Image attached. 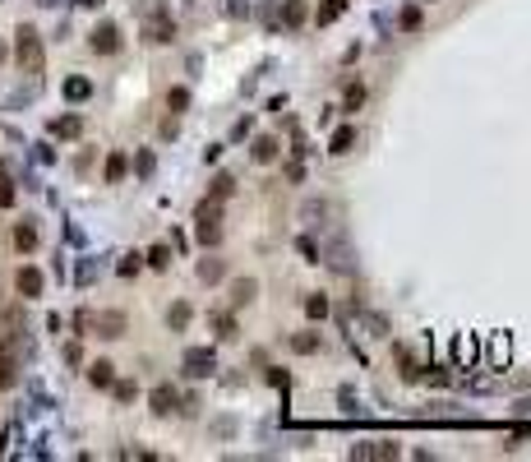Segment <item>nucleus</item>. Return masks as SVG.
Instances as JSON below:
<instances>
[{
	"mask_svg": "<svg viewBox=\"0 0 531 462\" xmlns=\"http://www.w3.org/2000/svg\"><path fill=\"white\" fill-rule=\"evenodd\" d=\"M14 55H19V65L28 70V74H42V37H37L33 28H19V33H14Z\"/></svg>",
	"mask_w": 531,
	"mask_h": 462,
	"instance_id": "nucleus-1",
	"label": "nucleus"
},
{
	"mask_svg": "<svg viewBox=\"0 0 531 462\" xmlns=\"http://www.w3.org/2000/svg\"><path fill=\"white\" fill-rule=\"evenodd\" d=\"M222 209H217V199H203V204H199V213H194V222H199V227H194V231H199V245H217L222 241Z\"/></svg>",
	"mask_w": 531,
	"mask_h": 462,
	"instance_id": "nucleus-2",
	"label": "nucleus"
},
{
	"mask_svg": "<svg viewBox=\"0 0 531 462\" xmlns=\"http://www.w3.org/2000/svg\"><path fill=\"white\" fill-rule=\"evenodd\" d=\"M79 329H93L98 338H121V333H125V315H121V310H102V315H79Z\"/></svg>",
	"mask_w": 531,
	"mask_h": 462,
	"instance_id": "nucleus-3",
	"label": "nucleus"
},
{
	"mask_svg": "<svg viewBox=\"0 0 531 462\" xmlns=\"http://www.w3.org/2000/svg\"><path fill=\"white\" fill-rule=\"evenodd\" d=\"M217 370V356L208 352V347H189L185 352V374L189 379H203V374H213Z\"/></svg>",
	"mask_w": 531,
	"mask_h": 462,
	"instance_id": "nucleus-4",
	"label": "nucleus"
},
{
	"mask_svg": "<svg viewBox=\"0 0 531 462\" xmlns=\"http://www.w3.org/2000/svg\"><path fill=\"white\" fill-rule=\"evenodd\" d=\"M14 286H19V296H23V301H33V296H42V286H46V282H42V273H37L33 264H23L19 273H14Z\"/></svg>",
	"mask_w": 531,
	"mask_h": 462,
	"instance_id": "nucleus-5",
	"label": "nucleus"
},
{
	"mask_svg": "<svg viewBox=\"0 0 531 462\" xmlns=\"http://www.w3.org/2000/svg\"><path fill=\"white\" fill-rule=\"evenodd\" d=\"M93 51H98V55L121 51V28H116V23H102L98 33H93Z\"/></svg>",
	"mask_w": 531,
	"mask_h": 462,
	"instance_id": "nucleus-6",
	"label": "nucleus"
},
{
	"mask_svg": "<svg viewBox=\"0 0 531 462\" xmlns=\"http://www.w3.org/2000/svg\"><path fill=\"white\" fill-rule=\"evenodd\" d=\"M148 402H153V416H171V411H176V388H171V384H157Z\"/></svg>",
	"mask_w": 531,
	"mask_h": 462,
	"instance_id": "nucleus-7",
	"label": "nucleus"
},
{
	"mask_svg": "<svg viewBox=\"0 0 531 462\" xmlns=\"http://www.w3.org/2000/svg\"><path fill=\"white\" fill-rule=\"evenodd\" d=\"M176 37V23L166 19V14H153L148 19V42H171Z\"/></svg>",
	"mask_w": 531,
	"mask_h": 462,
	"instance_id": "nucleus-8",
	"label": "nucleus"
},
{
	"mask_svg": "<svg viewBox=\"0 0 531 462\" xmlns=\"http://www.w3.org/2000/svg\"><path fill=\"white\" fill-rule=\"evenodd\" d=\"M351 458H398V444L393 440H375V444H361Z\"/></svg>",
	"mask_w": 531,
	"mask_h": 462,
	"instance_id": "nucleus-9",
	"label": "nucleus"
},
{
	"mask_svg": "<svg viewBox=\"0 0 531 462\" xmlns=\"http://www.w3.org/2000/svg\"><path fill=\"white\" fill-rule=\"evenodd\" d=\"M453 361H457V365H471V361H476V338H471V333H457V342H453Z\"/></svg>",
	"mask_w": 531,
	"mask_h": 462,
	"instance_id": "nucleus-10",
	"label": "nucleus"
},
{
	"mask_svg": "<svg viewBox=\"0 0 531 462\" xmlns=\"http://www.w3.org/2000/svg\"><path fill=\"white\" fill-rule=\"evenodd\" d=\"M351 148H356V125H342V130H337V134L328 139V153H337V157H342V153H351Z\"/></svg>",
	"mask_w": 531,
	"mask_h": 462,
	"instance_id": "nucleus-11",
	"label": "nucleus"
},
{
	"mask_svg": "<svg viewBox=\"0 0 531 462\" xmlns=\"http://www.w3.org/2000/svg\"><path fill=\"white\" fill-rule=\"evenodd\" d=\"M88 379L98 388H111V384H116V365H111V361H93L88 365Z\"/></svg>",
	"mask_w": 531,
	"mask_h": 462,
	"instance_id": "nucleus-12",
	"label": "nucleus"
},
{
	"mask_svg": "<svg viewBox=\"0 0 531 462\" xmlns=\"http://www.w3.org/2000/svg\"><path fill=\"white\" fill-rule=\"evenodd\" d=\"M509 356H513L509 333H495V338H490V361H495V365H509Z\"/></svg>",
	"mask_w": 531,
	"mask_h": 462,
	"instance_id": "nucleus-13",
	"label": "nucleus"
},
{
	"mask_svg": "<svg viewBox=\"0 0 531 462\" xmlns=\"http://www.w3.org/2000/svg\"><path fill=\"white\" fill-rule=\"evenodd\" d=\"M255 291H259L255 277H241V282H231V305H250V301H255Z\"/></svg>",
	"mask_w": 531,
	"mask_h": 462,
	"instance_id": "nucleus-14",
	"label": "nucleus"
},
{
	"mask_svg": "<svg viewBox=\"0 0 531 462\" xmlns=\"http://www.w3.org/2000/svg\"><path fill=\"white\" fill-rule=\"evenodd\" d=\"M51 134L55 139H74V134H83V121L79 116H60V121H51Z\"/></svg>",
	"mask_w": 531,
	"mask_h": 462,
	"instance_id": "nucleus-15",
	"label": "nucleus"
},
{
	"mask_svg": "<svg viewBox=\"0 0 531 462\" xmlns=\"http://www.w3.org/2000/svg\"><path fill=\"white\" fill-rule=\"evenodd\" d=\"M305 0H287V5H282V23H287V28H300V23H305Z\"/></svg>",
	"mask_w": 531,
	"mask_h": 462,
	"instance_id": "nucleus-16",
	"label": "nucleus"
},
{
	"mask_svg": "<svg viewBox=\"0 0 531 462\" xmlns=\"http://www.w3.org/2000/svg\"><path fill=\"white\" fill-rule=\"evenodd\" d=\"M125 171H130L125 153H111V157H107V171H102V176H107V185H116V180H125Z\"/></svg>",
	"mask_w": 531,
	"mask_h": 462,
	"instance_id": "nucleus-17",
	"label": "nucleus"
},
{
	"mask_svg": "<svg viewBox=\"0 0 531 462\" xmlns=\"http://www.w3.org/2000/svg\"><path fill=\"white\" fill-rule=\"evenodd\" d=\"M65 98L69 102H88L93 98V84H88V79H65Z\"/></svg>",
	"mask_w": 531,
	"mask_h": 462,
	"instance_id": "nucleus-18",
	"label": "nucleus"
},
{
	"mask_svg": "<svg viewBox=\"0 0 531 462\" xmlns=\"http://www.w3.org/2000/svg\"><path fill=\"white\" fill-rule=\"evenodd\" d=\"M255 162H277V139H273V134L255 139Z\"/></svg>",
	"mask_w": 531,
	"mask_h": 462,
	"instance_id": "nucleus-19",
	"label": "nucleus"
},
{
	"mask_svg": "<svg viewBox=\"0 0 531 462\" xmlns=\"http://www.w3.org/2000/svg\"><path fill=\"white\" fill-rule=\"evenodd\" d=\"M14 245H19V250H33V245H37V227L19 222V227H14Z\"/></svg>",
	"mask_w": 531,
	"mask_h": 462,
	"instance_id": "nucleus-20",
	"label": "nucleus"
},
{
	"mask_svg": "<svg viewBox=\"0 0 531 462\" xmlns=\"http://www.w3.org/2000/svg\"><path fill=\"white\" fill-rule=\"evenodd\" d=\"M222 273H227V264H222V259H203V264H199V277H203V282H222Z\"/></svg>",
	"mask_w": 531,
	"mask_h": 462,
	"instance_id": "nucleus-21",
	"label": "nucleus"
},
{
	"mask_svg": "<svg viewBox=\"0 0 531 462\" xmlns=\"http://www.w3.org/2000/svg\"><path fill=\"white\" fill-rule=\"evenodd\" d=\"M166 324H171V329H185V324H189V305H185V301H176V305L166 310Z\"/></svg>",
	"mask_w": 531,
	"mask_h": 462,
	"instance_id": "nucleus-22",
	"label": "nucleus"
},
{
	"mask_svg": "<svg viewBox=\"0 0 531 462\" xmlns=\"http://www.w3.org/2000/svg\"><path fill=\"white\" fill-rule=\"evenodd\" d=\"M291 347H296L300 356H310V352H319V338H314V333H296V338H291Z\"/></svg>",
	"mask_w": 531,
	"mask_h": 462,
	"instance_id": "nucleus-23",
	"label": "nucleus"
},
{
	"mask_svg": "<svg viewBox=\"0 0 531 462\" xmlns=\"http://www.w3.org/2000/svg\"><path fill=\"white\" fill-rule=\"evenodd\" d=\"M305 315H310V319H323V315H328V301L323 296H305Z\"/></svg>",
	"mask_w": 531,
	"mask_h": 462,
	"instance_id": "nucleus-24",
	"label": "nucleus"
},
{
	"mask_svg": "<svg viewBox=\"0 0 531 462\" xmlns=\"http://www.w3.org/2000/svg\"><path fill=\"white\" fill-rule=\"evenodd\" d=\"M148 264H153V268H166V264H171V250H166V245H153V250H148Z\"/></svg>",
	"mask_w": 531,
	"mask_h": 462,
	"instance_id": "nucleus-25",
	"label": "nucleus"
},
{
	"mask_svg": "<svg viewBox=\"0 0 531 462\" xmlns=\"http://www.w3.org/2000/svg\"><path fill=\"white\" fill-rule=\"evenodd\" d=\"M342 10H347V0H328V5L319 10V23H332V19H337Z\"/></svg>",
	"mask_w": 531,
	"mask_h": 462,
	"instance_id": "nucleus-26",
	"label": "nucleus"
},
{
	"mask_svg": "<svg viewBox=\"0 0 531 462\" xmlns=\"http://www.w3.org/2000/svg\"><path fill=\"white\" fill-rule=\"evenodd\" d=\"M231 190H236V180H231V176H217V180H213V199H227Z\"/></svg>",
	"mask_w": 531,
	"mask_h": 462,
	"instance_id": "nucleus-27",
	"label": "nucleus"
},
{
	"mask_svg": "<svg viewBox=\"0 0 531 462\" xmlns=\"http://www.w3.org/2000/svg\"><path fill=\"white\" fill-rule=\"evenodd\" d=\"M116 388V397H121V402H134V397H139V388L130 384V379H121V384H111Z\"/></svg>",
	"mask_w": 531,
	"mask_h": 462,
	"instance_id": "nucleus-28",
	"label": "nucleus"
},
{
	"mask_svg": "<svg viewBox=\"0 0 531 462\" xmlns=\"http://www.w3.org/2000/svg\"><path fill=\"white\" fill-rule=\"evenodd\" d=\"M402 28H407V33H416V28H421V10H416V5H411V10H402Z\"/></svg>",
	"mask_w": 531,
	"mask_h": 462,
	"instance_id": "nucleus-29",
	"label": "nucleus"
},
{
	"mask_svg": "<svg viewBox=\"0 0 531 462\" xmlns=\"http://www.w3.org/2000/svg\"><path fill=\"white\" fill-rule=\"evenodd\" d=\"M213 324H217V333H222V338H236V324H231V315H213Z\"/></svg>",
	"mask_w": 531,
	"mask_h": 462,
	"instance_id": "nucleus-30",
	"label": "nucleus"
},
{
	"mask_svg": "<svg viewBox=\"0 0 531 462\" xmlns=\"http://www.w3.org/2000/svg\"><path fill=\"white\" fill-rule=\"evenodd\" d=\"M166 102H171V111H185L189 107V93L185 88H171V98H166Z\"/></svg>",
	"mask_w": 531,
	"mask_h": 462,
	"instance_id": "nucleus-31",
	"label": "nucleus"
},
{
	"mask_svg": "<svg viewBox=\"0 0 531 462\" xmlns=\"http://www.w3.org/2000/svg\"><path fill=\"white\" fill-rule=\"evenodd\" d=\"M361 102H365V88H361V84H351V88H347V107H361Z\"/></svg>",
	"mask_w": 531,
	"mask_h": 462,
	"instance_id": "nucleus-32",
	"label": "nucleus"
},
{
	"mask_svg": "<svg viewBox=\"0 0 531 462\" xmlns=\"http://www.w3.org/2000/svg\"><path fill=\"white\" fill-rule=\"evenodd\" d=\"M134 273H139V254H125L121 259V277H134Z\"/></svg>",
	"mask_w": 531,
	"mask_h": 462,
	"instance_id": "nucleus-33",
	"label": "nucleus"
},
{
	"mask_svg": "<svg viewBox=\"0 0 531 462\" xmlns=\"http://www.w3.org/2000/svg\"><path fill=\"white\" fill-rule=\"evenodd\" d=\"M79 5H88V10H98V5H102V0H79Z\"/></svg>",
	"mask_w": 531,
	"mask_h": 462,
	"instance_id": "nucleus-34",
	"label": "nucleus"
},
{
	"mask_svg": "<svg viewBox=\"0 0 531 462\" xmlns=\"http://www.w3.org/2000/svg\"><path fill=\"white\" fill-rule=\"evenodd\" d=\"M0 60H5V42H0Z\"/></svg>",
	"mask_w": 531,
	"mask_h": 462,
	"instance_id": "nucleus-35",
	"label": "nucleus"
}]
</instances>
